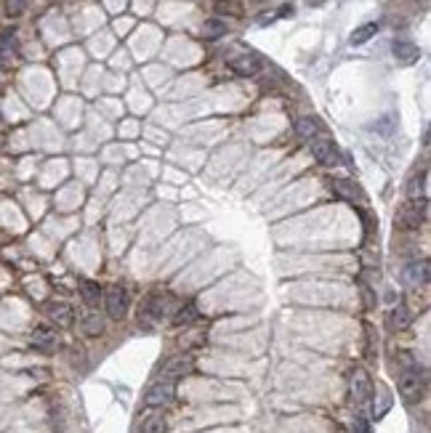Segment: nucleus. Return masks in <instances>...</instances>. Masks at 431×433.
Instances as JSON below:
<instances>
[{"label": "nucleus", "mask_w": 431, "mask_h": 433, "mask_svg": "<svg viewBox=\"0 0 431 433\" xmlns=\"http://www.w3.org/2000/svg\"><path fill=\"white\" fill-rule=\"evenodd\" d=\"M426 178H429V175H426V171H420L418 175H413V178H410V184H408V197L410 200H426Z\"/></svg>", "instance_id": "nucleus-15"}, {"label": "nucleus", "mask_w": 431, "mask_h": 433, "mask_svg": "<svg viewBox=\"0 0 431 433\" xmlns=\"http://www.w3.org/2000/svg\"><path fill=\"white\" fill-rule=\"evenodd\" d=\"M349 393H352V401L357 407H365L370 396H373V380L367 375L365 367H354L352 375H349Z\"/></svg>", "instance_id": "nucleus-3"}, {"label": "nucleus", "mask_w": 431, "mask_h": 433, "mask_svg": "<svg viewBox=\"0 0 431 433\" xmlns=\"http://www.w3.org/2000/svg\"><path fill=\"white\" fill-rule=\"evenodd\" d=\"M104 301H107V314L115 316V319H122L125 311H128V304H131L128 290L120 287V284H112L110 290L104 293Z\"/></svg>", "instance_id": "nucleus-6"}, {"label": "nucleus", "mask_w": 431, "mask_h": 433, "mask_svg": "<svg viewBox=\"0 0 431 433\" xmlns=\"http://www.w3.org/2000/svg\"><path fill=\"white\" fill-rule=\"evenodd\" d=\"M189 372H195V359L187 357V354H184V357H173L163 364V369H160V380H171V383H176L178 378H184V375H189Z\"/></svg>", "instance_id": "nucleus-5"}, {"label": "nucleus", "mask_w": 431, "mask_h": 433, "mask_svg": "<svg viewBox=\"0 0 431 433\" xmlns=\"http://www.w3.org/2000/svg\"><path fill=\"white\" fill-rule=\"evenodd\" d=\"M229 69L240 77H253L261 69V59L251 51H240V54L229 56Z\"/></svg>", "instance_id": "nucleus-7"}, {"label": "nucleus", "mask_w": 431, "mask_h": 433, "mask_svg": "<svg viewBox=\"0 0 431 433\" xmlns=\"http://www.w3.org/2000/svg\"><path fill=\"white\" fill-rule=\"evenodd\" d=\"M410 325H413V314H410V308L405 304L394 306V308L389 311V330L402 333V330H408Z\"/></svg>", "instance_id": "nucleus-12"}, {"label": "nucleus", "mask_w": 431, "mask_h": 433, "mask_svg": "<svg viewBox=\"0 0 431 433\" xmlns=\"http://www.w3.org/2000/svg\"><path fill=\"white\" fill-rule=\"evenodd\" d=\"M287 13H293V8H290V6H282V8H280V16H287Z\"/></svg>", "instance_id": "nucleus-25"}, {"label": "nucleus", "mask_w": 431, "mask_h": 433, "mask_svg": "<svg viewBox=\"0 0 431 433\" xmlns=\"http://www.w3.org/2000/svg\"><path fill=\"white\" fill-rule=\"evenodd\" d=\"M24 11V3H6V13L8 16H19Z\"/></svg>", "instance_id": "nucleus-24"}, {"label": "nucleus", "mask_w": 431, "mask_h": 433, "mask_svg": "<svg viewBox=\"0 0 431 433\" xmlns=\"http://www.w3.org/2000/svg\"><path fill=\"white\" fill-rule=\"evenodd\" d=\"M173 399H176V383H171V380H157L155 386H149V391H146L144 404H146L149 410H163V407H168Z\"/></svg>", "instance_id": "nucleus-4"}, {"label": "nucleus", "mask_w": 431, "mask_h": 433, "mask_svg": "<svg viewBox=\"0 0 431 433\" xmlns=\"http://www.w3.org/2000/svg\"><path fill=\"white\" fill-rule=\"evenodd\" d=\"M399 359H402V369H399V380H397L399 396L408 401V404H415L426 393V372L410 359V354H402Z\"/></svg>", "instance_id": "nucleus-1"}, {"label": "nucleus", "mask_w": 431, "mask_h": 433, "mask_svg": "<svg viewBox=\"0 0 431 433\" xmlns=\"http://www.w3.org/2000/svg\"><path fill=\"white\" fill-rule=\"evenodd\" d=\"M101 330H104V322L99 319V314H88V319H86V333L88 335H99Z\"/></svg>", "instance_id": "nucleus-22"}, {"label": "nucleus", "mask_w": 431, "mask_h": 433, "mask_svg": "<svg viewBox=\"0 0 431 433\" xmlns=\"http://www.w3.org/2000/svg\"><path fill=\"white\" fill-rule=\"evenodd\" d=\"M296 133H299L301 139H317V133H320V125H317V120L314 117H301L299 122H296Z\"/></svg>", "instance_id": "nucleus-17"}, {"label": "nucleus", "mask_w": 431, "mask_h": 433, "mask_svg": "<svg viewBox=\"0 0 431 433\" xmlns=\"http://www.w3.org/2000/svg\"><path fill=\"white\" fill-rule=\"evenodd\" d=\"M352 431L354 433H370V431H367V420H365V417H354Z\"/></svg>", "instance_id": "nucleus-23"}, {"label": "nucleus", "mask_w": 431, "mask_h": 433, "mask_svg": "<svg viewBox=\"0 0 431 433\" xmlns=\"http://www.w3.org/2000/svg\"><path fill=\"white\" fill-rule=\"evenodd\" d=\"M405 279L410 284H426L429 282V260H418V263H410L405 271Z\"/></svg>", "instance_id": "nucleus-13"}, {"label": "nucleus", "mask_w": 431, "mask_h": 433, "mask_svg": "<svg viewBox=\"0 0 431 433\" xmlns=\"http://www.w3.org/2000/svg\"><path fill=\"white\" fill-rule=\"evenodd\" d=\"M16 54V33H0V59H13Z\"/></svg>", "instance_id": "nucleus-20"}, {"label": "nucleus", "mask_w": 431, "mask_h": 433, "mask_svg": "<svg viewBox=\"0 0 431 433\" xmlns=\"http://www.w3.org/2000/svg\"><path fill=\"white\" fill-rule=\"evenodd\" d=\"M224 35H226V24L222 19H208V22L202 24V37L205 40H219Z\"/></svg>", "instance_id": "nucleus-18"}, {"label": "nucleus", "mask_w": 431, "mask_h": 433, "mask_svg": "<svg viewBox=\"0 0 431 433\" xmlns=\"http://www.w3.org/2000/svg\"><path fill=\"white\" fill-rule=\"evenodd\" d=\"M376 33H378V24L376 22H367V24H362V27H357L352 33V37H349V43L352 45H362V43H367L370 37H376Z\"/></svg>", "instance_id": "nucleus-16"}, {"label": "nucleus", "mask_w": 431, "mask_h": 433, "mask_svg": "<svg viewBox=\"0 0 431 433\" xmlns=\"http://www.w3.org/2000/svg\"><path fill=\"white\" fill-rule=\"evenodd\" d=\"M33 346L35 348H40V351H48V348H54L56 346V333L51 330V327H35V333H33Z\"/></svg>", "instance_id": "nucleus-14"}, {"label": "nucleus", "mask_w": 431, "mask_h": 433, "mask_svg": "<svg viewBox=\"0 0 431 433\" xmlns=\"http://www.w3.org/2000/svg\"><path fill=\"white\" fill-rule=\"evenodd\" d=\"M311 154H314V160L322 165H328L335 160V144L331 139H325V136H317V139H311L309 144Z\"/></svg>", "instance_id": "nucleus-9"}, {"label": "nucleus", "mask_w": 431, "mask_h": 433, "mask_svg": "<svg viewBox=\"0 0 431 433\" xmlns=\"http://www.w3.org/2000/svg\"><path fill=\"white\" fill-rule=\"evenodd\" d=\"M391 51H394V59H397L399 64H415L420 59L418 45H413L410 40H394Z\"/></svg>", "instance_id": "nucleus-11"}, {"label": "nucleus", "mask_w": 431, "mask_h": 433, "mask_svg": "<svg viewBox=\"0 0 431 433\" xmlns=\"http://www.w3.org/2000/svg\"><path fill=\"white\" fill-rule=\"evenodd\" d=\"M426 216H429V202L426 200H410V202L399 207L397 226L405 229V231H415L426 221Z\"/></svg>", "instance_id": "nucleus-2"}, {"label": "nucleus", "mask_w": 431, "mask_h": 433, "mask_svg": "<svg viewBox=\"0 0 431 433\" xmlns=\"http://www.w3.org/2000/svg\"><path fill=\"white\" fill-rule=\"evenodd\" d=\"M139 433H168V420L163 410H149L142 417V425H139Z\"/></svg>", "instance_id": "nucleus-10"}, {"label": "nucleus", "mask_w": 431, "mask_h": 433, "mask_svg": "<svg viewBox=\"0 0 431 433\" xmlns=\"http://www.w3.org/2000/svg\"><path fill=\"white\" fill-rule=\"evenodd\" d=\"M80 290H83V301L88 306L93 304H99V298H101V287H99V282H88V279H83L80 282Z\"/></svg>", "instance_id": "nucleus-21"}, {"label": "nucleus", "mask_w": 431, "mask_h": 433, "mask_svg": "<svg viewBox=\"0 0 431 433\" xmlns=\"http://www.w3.org/2000/svg\"><path fill=\"white\" fill-rule=\"evenodd\" d=\"M200 319V314H197V308H195V304H187V306H181L176 311V316H173V325H195Z\"/></svg>", "instance_id": "nucleus-19"}, {"label": "nucleus", "mask_w": 431, "mask_h": 433, "mask_svg": "<svg viewBox=\"0 0 431 433\" xmlns=\"http://www.w3.org/2000/svg\"><path fill=\"white\" fill-rule=\"evenodd\" d=\"M45 314H48V319H51L56 327H69L75 322V311H72V306L64 304V301H51V304L45 306Z\"/></svg>", "instance_id": "nucleus-8"}, {"label": "nucleus", "mask_w": 431, "mask_h": 433, "mask_svg": "<svg viewBox=\"0 0 431 433\" xmlns=\"http://www.w3.org/2000/svg\"><path fill=\"white\" fill-rule=\"evenodd\" d=\"M0 83H3V67H0Z\"/></svg>", "instance_id": "nucleus-26"}]
</instances>
